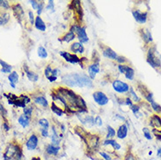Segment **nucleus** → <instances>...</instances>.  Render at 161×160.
Instances as JSON below:
<instances>
[{
    "mask_svg": "<svg viewBox=\"0 0 161 160\" xmlns=\"http://www.w3.org/2000/svg\"><path fill=\"white\" fill-rule=\"evenodd\" d=\"M116 60H117L119 64H121V65H123V64H124L127 61V59H125L124 57H123V56H117V58L116 59Z\"/></svg>",
    "mask_w": 161,
    "mask_h": 160,
    "instance_id": "37998d69",
    "label": "nucleus"
},
{
    "mask_svg": "<svg viewBox=\"0 0 161 160\" xmlns=\"http://www.w3.org/2000/svg\"><path fill=\"white\" fill-rule=\"evenodd\" d=\"M0 111L3 113V112H5V110H4V106L2 105L1 103H0Z\"/></svg>",
    "mask_w": 161,
    "mask_h": 160,
    "instance_id": "3c124183",
    "label": "nucleus"
},
{
    "mask_svg": "<svg viewBox=\"0 0 161 160\" xmlns=\"http://www.w3.org/2000/svg\"><path fill=\"white\" fill-rule=\"evenodd\" d=\"M95 124H96V125H97L98 127L102 126V118L100 117L99 116H97L95 118Z\"/></svg>",
    "mask_w": 161,
    "mask_h": 160,
    "instance_id": "79ce46f5",
    "label": "nucleus"
},
{
    "mask_svg": "<svg viewBox=\"0 0 161 160\" xmlns=\"http://www.w3.org/2000/svg\"><path fill=\"white\" fill-rule=\"evenodd\" d=\"M60 55L67 62H69V63H81V59H80V57H78L76 54H71V53L65 52V51H61V52H60Z\"/></svg>",
    "mask_w": 161,
    "mask_h": 160,
    "instance_id": "20e7f679",
    "label": "nucleus"
},
{
    "mask_svg": "<svg viewBox=\"0 0 161 160\" xmlns=\"http://www.w3.org/2000/svg\"><path fill=\"white\" fill-rule=\"evenodd\" d=\"M0 7L3 9V10H8V9L11 8V5H10V3L6 0H0Z\"/></svg>",
    "mask_w": 161,
    "mask_h": 160,
    "instance_id": "2f4dec72",
    "label": "nucleus"
},
{
    "mask_svg": "<svg viewBox=\"0 0 161 160\" xmlns=\"http://www.w3.org/2000/svg\"><path fill=\"white\" fill-rule=\"evenodd\" d=\"M37 54H38V56L40 59H47V56H48L47 49L45 47H43L42 46H39L38 50H37Z\"/></svg>",
    "mask_w": 161,
    "mask_h": 160,
    "instance_id": "bb28decb",
    "label": "nucleus"
},
{
    "mask_svg": "<svg viewBox=\"0 0 161 160\" xmlns=\"http://www.w3.org/2000/svg\"><path fill=\"white\" fill-rule=\"evenodd\" d=\"M112 87H113V89H114L116 92L120 93V94L127 93L130 90L129 85L126 82L122 81V80H115L112 82Z\"/></svg>",
    "mask_w": 161,
    "mask_h": 160,
    "instance_id": "39448f33",
    "label": "nucleus"
},
{
    "mask_svg": "<svg viewBox=\"0 0 161 160\" xmlns=\"http://www.w3.org/2000/svg\"><path fill=\"white\" fill-rule=\"evenodd\" d=\"M11 7L13 9V14H14L15 18H17L18 21L21 23L24 19V17H25V12H24L21 5L19 4H15L12 5Z\"/></svg>",
    "mask_w": 161,
    "mask_h": 160,
    "instance_id": "6e6552de",
    "label": "nucleus"
},
{
    "mask_svg": "<svg viewBox=\"0 0 161 160\" xmlns=\"http://www.w3.org/2000/svg\"><path fill=\"white\" fill-rule=\"evenodd\" d=\"M30 3H31V4H32V6H33L34 10H37V9H38L39 1H36V0H32V1H30Z\"/></svg>",
    "mask_w": 161,
    "mask_h": 160,
    "instance_id": "a18cd8bd",
    "label": "nucleus"
},
{
    "mask_svg": "<svg viewBox=\"0 0 161 160\" xmlns=\"http://www.w3.org/2000/svg\"><path fill=\"white\" fill-rule=\"evenodd\" d=\"M40 133H41V136L43 137H47L49 136L48 130H40Z\"/></svg>",
    "mask_w": 161,
    "mask_h": 160,
    "instance_id": "49530a36",
    "label": "nucleus"
},
{
    "mask_svg": "<svg viewBox=\"0 0 161 160\" xmlns=\"http://www.w3.org/2000/svg\"><path fill=\"white\" fill-rule=\"evenodd\" d=\"M94 101L100 106H105L109 102V98L102 91H96L93 93Z\"/></svg>",
    "mask_w": 161,
    "mask_h": 160,
    "instance_id": "423d86ee",
    "label": "nucleus"
},
{
    "mask_svg": "<svg viewBox=\"0 0 161 160\" xmlns=\"http://www.w3.org/2000/svg\"><path fill=\"white\" fill-rule=\"evenodd\" d=\"M147 62L154 68L161 67V60L157 56V50L155 46L149 49L147 54Z\"/></svg>",
    "mask_w": 161,
    "mask_h": 160,
    "instance_id": "f03ea898",
    "label": "nucleus"
},
{
    "mask_svg": "<svg viewBox=\"0 0 161 160\" xmlns=\"http://www.w3.org/2000/svg\"><path fill=\"white\" fill-rule=\"evenodd\" d=\"M44 6H45V3H44L43 1L39 2L38 9H37V14H38V16H40V14L42 13L43 9H44Z\"/></svg>",
    "mask_w": 161,
    "mask_h": 160,
    "instance_id": "f704fd0d",
    "label": "nucleus"
},
{
    "mask_svg": "<svg viewBox=\"0 0 161 160\" xmlns=\"http://www.w3.org/2000/svg\"><path fill=\"white\" fill-rule=\"evenodd\" d=\"M51 110L55 115H57V116H61L65 113V110H64L63 109H61V108H60L59 106L56 105L55 102H52Z\"/></svg>",
    "mask_w": 161,
    "mask_h": 160,
    "instance_id": "5701e85b",
    "label": "nucleus"
},
{
    "mask_svg": "<svg viewBox=\"0 0 161 160\" xmlns=\"http://www.w3.org/2000/svg\"><path fill=\"white\" fill-rule=\"evenodd\" d=\"M34 101H35L36 104L42 106L44 108H47V107H48V101H47V99L44 96L36 97V98L34 99Z\"/></svg>",
    "mask_w": 161,
    "mask_h": 160,
    "instance_id": "393cba45",
    "label": "nucleus"
},
{
    "mask_svg": "<svg viewBox=\"0 0 161 160\" xmlns=\"http://www.w3.org/2000/svg\"><path fill=\"white\" fill-rule=\"evenodd\" d=\"M102 144L103 145H110V146H112L115 151H119L121 149V145L116 140H113V139H106Z\"/></svg>",
    "mask_w": 161,
    "mask_h": 160,
    "instance_id": "aec40b11",
    "label": "nucleus"
},
{
    "mask_svg": "<svg viewBox=\"0 0 161 160\" xmlns=\"http://www.w3.org/2000/svg\"><path fill=\"white\" fill-rule=\"evenodd\" d=\"M46 8H47V10H49L51 12H55V2L52 1V0L48 1V4L46 6Z\"/></svg>",
    "mask_w": 161,
    "mask_h": 160,
    "instance_id": "4c0bfd02",
    "label": "nucleus"
},
{
    "mask_svg": "<svg viewBox=\"0 0 161 160\" xmlns=\"http://www.w3.org/2000/svg\"><path fill=\"white\" fill-rule=\"evenodd\" d=\"M151 105H152V108H153L154 111H156L158 113H161V106L159 104H158L157 102H155V101H153L151 103Z\"/></svg>",
    "mask_w": 161,
    "mask_h": 160,
    "instance_id": "72a5a7b5",
    "label": "nucleus"
},
{
    "mask_svg": "<svg viewBox=\"0 0 161 160\" xmlns=\"http://www.w3.org/2000/svg\"><path fill=\"white\" fill-rule=\"evenodd\" d=\"M18 79H19V76H18V74L17 72H12V73L8 75V80L9 81H10L11 87H12L13 89H15V88H16V84H17L18 81Z\"/></svg>",
    "mask_w": 161,
    "mask_h": 160,
    "instance_id": "dca6fc26",
    "label": "nucleus"
},
{
    "mask_svg": "<svg viewBox=\"0 0 161 160\" xmlns=\"http://www.w3.org/2000/svg\"><path fill=\"white\" fill-rule=\"evenodd\" d=\"M62 82L68 87H78V88H93V80L88 75L82 73H72L62 76Z\"/></svg>",
    "mask_w": 161,
    "mask_h": 160,
    "instance_id": "f257e3e1",
    "label": "nucleus"
},
{
    "mask_svg": "<svg viewBox=\"0 0 161 160\" xmlns=\"http://www.w3.org/2000/svg\"><path fill=\"white\" fill-rule=\"evenodd\" d=\"M52 72H53V68H52L51 65H47L45 68V71H44V75L47 78H49L52 76Z\"/></svg>",
    "mask_w": 161,
    "mask_h": 160,
    "instance_id": "7c9ffc66",
    "label": "nucleus"
},
{
    "mask_svg": "<svg viewBox=\"0 0 161 160\" xmlns=\"http://www.w3.org/2000/svg\"><path fill=\"white\" fill-rule=\"evenodd\" d=\"M3 128L4 129V131H8L10 130V127L9 125L7 124V122H4V124H3Z\"/></svg>",
    "mask_w": 161,
    "mask_h": 160,
    "instance_id": "8fccbe9b",
    "label": "nucleus"
},
{
    "mask_svg": "<svg viewBox=\"0 0 161 160\" xmlns=\"http://www.w3.org/2000/svg\"><path fill=\"white\" fill-rule=\"evenodd\" d=\"M133 17L135 18V20L139 24H144L147 20V13L140 12L139 10H136L132 12Z\"/></svg>",
    "mask_w": 161,
    "mask_h": 160,
    "instance_id": "9b49d317",
    "label": "nucleus"
},
{
    "mask_svg": "<svg viewBox=\"0 0 161 160\" xmlns=\"http://www.w3.org/2000/svg\"><path fill=\"white\" fill-rule=\"evenodd\" d=\"M34 25H35L36 29L39 30V31H41V32H45L46 29H47V25L45 24V22L43 21V19L40 16H37L35 18Z\"/></svg>",
    "mask_w": 161,
    "mask_h": 160,
    "instance_id": "f3484780",
    "label": "nucleus"
},
{
    "mask_svg": "<svg viewBox=\"0 0 161 160\" xmlns=\"http://www.w3.org/2000/svg\"><path fill=\"white\" fill-rule=\"evenodd\" d=\"M60 71L59 68H53V72H52V76H54V77H57L58 78V75H59Z\"/></svg>",
    "mask_w": 161,
    "mask_h": 160,
    "instance_id": "c03bdc74",
    "label": "nucleus"
},
{
    "mask_svg": "<svg viewBox=\"0 0 161 160\" xmlns=\"http://www.w3.org/2000/svg\"><path fill=\"white\" fill-rule=\"evenodd\" d=\"M24 69H25V72H26V77L28 78V80H29L30 81H33V82H36V81H38L39 75L36 74V73H34V71H31V70H29L28 68L26 67V65H24Z\"/></svg>",
    "mask_w": 161,
    "mask_h": 160,
    "instance_id": "2eb2a0df",
    "label": "nucleus"
},
{
    "mask_svg": "<svg viewBox=\"0 0 161 160\" xmlns=\"http://www.w3.org/2000/svg\"><path fill=\"white\" fill-rule=\"evenodd\" d=\"M24 115L27 116L28 117H31L33 115V108L32 107H26L24 108Z\"/></svg>",
    "mask_w": 161,
    "mask_h": 160,
    "instance_id": "c9c22d12",
    "label": "nucleus"
},
{
    "mask_svg": "<svg viewBox=\"0 0 161 160\" xmlns=\"http://www.w3.org/2000/svg\"><path fill=\"white\" fill-rule=\"evenodd\" d=\"M10 20V14L8 13L1 12L0 13V25H6Z\"/></svg>",
    "mask_w": 161,
    "mask_h": 160,
    "instance_id": "b1692460",
    "label": "nucleus"
},
{
    "mask_svg": "<svg viewBox=\"0 0 161 160\" xmlns=\"http://www.w3.org/2000/svg\"><path fill=\"white\" fill-rule=\"evenodd\" d=\"M132 110L133 111V113H134V114H137V113L138 112V110H139V108H138V106L133 105L132 107Z\"/></svg>",
    "mask_w": 161,
    "mask_h": 160,
    "instance_id": "de8ad7c7",
    "label": "nucleus"
},
{
    "mask_svg": "<svg viewBox=\"0 0 161 160\" xmlns=\"http://www.w3.org/2000/svg\"><path fill=\"white\" fill-rule=\"evenodd\" d=\"M125 104H126V105H128V106H130V107H132V106H133L132 100H131L130 98H127V99H125Z\"/></svg>",
    "mask_w": 161,
    "mask_h": 160,
    "instance_id": "09e8293b",
    "label": "nucleus"
},
{
    "mask_svg": "<svg viewBox=\"0 0 161 160\" xmlns=\"http://www.w3.org/2000/svg\"><path fill=\"white\" fill-rule=\"evenodd\" d=\"M157 156L159 157H161V148H159L157 152Z\"/></svg>",
    "mask_w": 161,
    "mask_h": 160,
    "instance_id": "603ef678",
    "label": "nucleus"
},
{
    "mask_svg": "<svg viewBox=\"0 0 161 160\" xmlns=\"http://www.w3.org/2000/svg\"><path fill=\"white\" fill-rule=\"evenodd\" d=\"M0 65H1V72H3L4 74H11L12 73V70H13V67L10 65V64L6 63L5 61L4 60H2V59H0Z\"/></svg>",
    "mask_w": 161,
    "mask_h": 160,
    "instance_id": "412c9836",
    "label": "nucleus"
},
{
    "mask_svg": "<svg viewBox=\"0 0 161 160\" xmlns=\"http://www.w3.org/2000/svg\"><path fill=\"white\" fill-rule=\"evenodd\" d=\"M28 16H29L30 24H31L32 25H34V23H35V18H34V14L32 11H29V13H28Z\"/></svg>",
    "mask_w": 161,
    "mask_h": 160,
    "instance_id": "58836bf2",
    "label": "nucleus"
},
{
    "mask_svg": "<svg viewBox=\"0 0 161 160\" xmlns=\"http://www.w3.org/2000/svg\"><path fill=\"white\" fill-rule=\"evenodd\" d=\"M99 72H100V66L98 62H93L88 68V75L92 80H95L96 76Z\"/></svg>",
    "mask_w": 161,
    "mask_h": 160,
    "instance_id": "9d476101",
    "label": "nucleus"
},
{
    "mask_svg": "<svg viewBox=\"0 0 161 160\" xmlns=\"http://www.w3.org/2000/svg\"><path fill=\"white\" fill-rule=\"evenodd\" d=\"M98 143H99V137H96V135H93L92 137H90L88 140V144L93 149L97 147Z\"/></svg>",
    "mask_w": 161,
    "mask_h": 160,
    "instance_id": "4be33fe9",
    "label": "nucleus"
},
{
    "mask_svg": "<svg viewBox=\"0 0 161 160\" xmlns=\"http://www.w3.org/2000/svg\"><path fill=\"white\" fill-rule=\"evenodd\" d=\"M60 147V146H56L54 144H47L46 148H45V151L47 152V154H48L49 156H57L58 153H59Z\"/></svg>",
    "mask_w": 161,
    "mask_h": 160,
    "instance_id": "f8f14e48",
    "label": "nucleus"
},
{
    "mask_svg": "<svg viewBox=\"0 0 161 160\" xmlns=\"http://www.w3.org/2000/svg\"><path fill=\"white\" fill-rule=\"evenodd\" d=\"M70 50L73 52V54H83L85 51V48L83 45L80 42H74L70 46Z\"/></svg>",
    "mask_w": 161,
    "mask_h": 160,
    "instance_id": "ddd939ff",
    "label": "nucleus"
},
{
    "mask_svg": "<svg viewBox=\"0 0 161 160\" xmlns=\"http://www.w3.org/2000/svg\"><path fill=\"white\" fill-rule=\"evenodd\" d=\"M32 160H40V159H39V157H34L32 158Z\"/></svg>",
    "mask_w": 161,
    "mask_h": 160,
    "instance_id": "864d4df0",
    "label": "nucleus"
},
{
    "mask_svg": "<svg viewBox=\"0 0 161 160\" xmlns=\"http://www.w3.org/2000/svg\"><path fill=\"white\" fill-rule=\"evenodd\" d=\"M128 127L126 124H122L117 131V137L119 139H124L127 137Z\"/></svg>",
    "mask_w": 161,
    "mask_h": 160,
    "instance_id": "a211bd4d",
    "label": "nucleus"
},
{
    "mask_svg": "<svg viewBox=\"0 0 161 160\" xmlns=\"http://www.w3.org/2000/svg\"><path fill=\"white\" fill-rule=\"evenodd\" d=\"M102 55L106 58H109L110 59H115V60L117 58V54H116V52L112 50L109 46H105L102 49Z\"/></svg>",
    "mask_w": 161,
    "mask_h": 160,
    "instance_id": "4468645a",
    "label": "nucleus"
},
{
    "mask_svg": "<svg viewBox=\"0 0 161 160\" xmlns=\"http://www.w3.org/2000/svg\"><path fill=\"white\" fill-rule=\"evenodd\" d=\"M99 154H100V156L102 157V158H103L104 160H112L111 157H110L109 154H107L106 152H99Z\"/></svg>",
    "mask_w": 161,
    "mask_h": 160,
    "instance_id": "ea45409f",
    "label": "nucleus"
},
{
    "mask_svg": "<svg viewBox=\"0 0 161 160\" xmlns=\"http://www.w3.org/2000/svg\"><path fill=\"white\" fill-rule=\"evenodd\" d=\"M39 125L40 126V130H48L49 129V122L46 118H41L39 120Z\"/></svg>",
    "mask_w": 161,
    "mask_h": 160,
    "instance_id": "cd10ccee",
    "label": "nucleus"
},
{
    "mask_svg": "<svg viewBox=\"0 0 161 160\" xmlns=\"http://www.w3.org/2000/svg\"><path fill=\"white\" fill-rule=\"evenodd\" d=\"M151 125L153 128V131H158L156 135L158 138L161 139V118L158 115H154L151 118Z\"/></svg>",
    "mask_w": 161,
    "mask_h": 160,
    "instance_id": "0eeeda50",
    "label": "nucleus"
},
{
    "mask_svg": "<svg viewBox=\"0 0 161 160\" xmlns=\"http://www.w3.org/2000/svg\"><path fill=\"white\" fill-rule=\"evenodd\" d=\"M30 121H31V117H28L26 115H21L18 119V123L21 125L23 128H26V127H28L30 125Z\"/></svg>",
    "mask_w": 161,
    "mask_h": 160,
    "instance_id": "6ab92c4d",
    "label": "nucleus"
},
{
    "mask_svg": "<svg viewBox=\"0 0 161 160\" xmlns=\"http://www.w3.org/2000/svg\"><path fill=\"white\" fill-rule=\"evenodd\" d=\"M116 136V131L113 127L110 125L107 126V139H111Z\"/></svg>",
    "mask_w": 161,
    "mask_h": 160,
    "instance_id": "c85d7f7f",
    "label": "nucleus"
},
{
    "mask_svg": "<svg viewBox=\"0 0 161 160\" xmlns=\"http://www.w3.org/2000/svg\"><path fill=\"white\" fill-rule=\"evenodd\" d=\"M143 132H144V137H145L146 139L151 140V139L153 138V137H152V136H151V132H150V131H149V129H147V128H144V129H143Z\"/></svg>",
    "mask_w": 161,
    "mask_h": 160,
    "instance_id": "e433bc0d",
    "label": "nucleus"
},
{
    "mask_svg": "<svg viewBox=\"0 0 161 160\" xmlns=\"http://www.w3.org/2000/svg\"><path fill=\"white\" fill-rule=\"evenodd\" d=\"M130 92H131V95H132V96L133 97V101H136V102H138V101H140V99L138 98V96L136 95V93L134 92V90L132 89V88H130Z\"/></svg>",
    "mask_w": 161,
    "mask_h": 160,
    "instance_id": "a19ab883",
    "label": "nucleus"
},
{
    "mask_svg": "<svg viewBox=\"0 0 161 160\" xmlns=\"http://www.w3.org/2000/svg\"><path fill=\"white\" fill-rule=\"evenodd\" d=\"M70 31L75 34V35L79 39V42L81 43V44H84V43H87L89 41V38H88V35L86 33V28L84 26L74 25H72Z\"/></svg>",
    "mask_w": 161,
    "mask_h": 160,
    "instance_id": "7ed1b4c3",
    "label": "nucleus"
},
{
    "mask_svg": "<svg viewBox=\"0 0 161 160\" xmlns=\"http://www.w3.org/2000/svg\"><path fill=\"white\" fill-rule=\"evenodd\" d=\"M39 144V137L36 134H32L30 136L29 138L27 139L26 143V149L28 151H34L36 148L38 147Z\"/></svg>",
    "mask_w": 161,
    "mask_h": 160,
    "instance_id": "1a4fd4ad",
    "label": "nucleus"
},
{
    "mask_svg": "<svg viewBox=\"0 0 161 160\" xmlns=\"http://www.w3.org/2000/svg\"><path fill=\"white\" fill-rule=\"evenodd\" d=\"M117 68H118L119 72H120L121 74H125L126 71H127L128 69H129V68H130V66L125 65V64H123V65L119 64L118 66H117Z\"/></svg>",
    "mask_w": 161,
    "mask_h": 160,
    "instance_id": "473e14b6",
    "label": "nucleus"
},
{
    "mask_svg": "<svg viewBox=\"0 0 161 160\" xmlns=\"http://www.w3.org/2000/svg\"><path fill=\"white\" fill-rule=\"evenodd\" d=\"M124 75H125V77L127 78L128 80H133V78H134V75H135V72H134V69L132 68H129V69H128L127 71H126V73L124 74Z\"/></svg>",
    "mask_w": 161,
    "mask_h": 160,
    "instance_id": "c756f323",
    "label": "nucleus"
},
{
    "mask_svg": "<svg viewBox=\"0 0 161 160\" xmlns=\"http://www.w3.org/2000/svg\"><path fill=\"white\" fill-rule=\"evenodd\" d=\"M75 39V34L71 32V31H69L68 33H67V34L64 35L63 37L61 38V39H62L63 41H65V42L69 43L71 42V41H73Z\"/></svg>",
    "mask_w": 161,
    "mask_h": 160,
    "instance_id": "a878e982",
    "label": "nucleus"
}]
</instances>
